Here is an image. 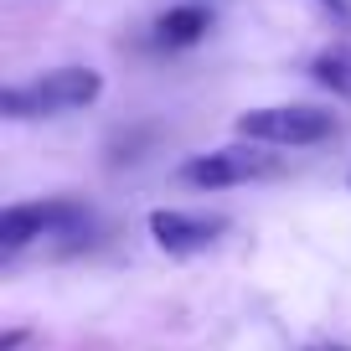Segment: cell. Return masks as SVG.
<instances>
[{"mask_svg": "<svg viewBox=\"0 0 351 351\" xmlns=\"http://www.w3.org/2000/svg\"><path fill=\"white\" fill-rule=\"evenodd\" d=\"M99 93H104L99 67H57V73H42L26 88H5V93H0V114H5V119H32V114L88 109Z\"/></svg>", "mask_w": 351, "mask_h": 351, "instance_id": "6da1fadb", "label": "cell"}, {"mask_svg": "<svg viewBox=\"0 0 351 351\" xmlns=\"http://www.w3.org/2000/svg\"><path fill=\"white\" fill-rule=\"evenodd\" d=\"M232 130L253 145H320L336 119L326 109H310V104H285V109H248L238 114Z\"/></svg>", "mask_w": 351, "mask_h": 351, "instance_id": "7a4b0ae2", "label": "cell"}, {"mask_svg": "<svg viewBox=\"0 0 351 351\" xmlns=\"http://www.w3.org/2000/svg\"><path fill=\"white\" fill-rule=\"evenodd\" d=\"M279 160L274 155H263V145H228V150H207V155H191L181 165V181L186 186H243V181H263V176H274Z\"/></svg>", "mask_w": 351, "mask_h": 351, "instance_id": "3957f363", "label": "cell"}, {"mask_svg": "<svg viewBox=\"0 0 351 351\" xmlns=\"http://www.w3.org/2000/svg\"><path fill=\"white\" fill-rule=\"evenodd\" d=\"M222 228H228L222 217H197V212H176V207L150 212V238L165 253H202V248L217 243Z\"/></svg>", "mask_w": 351, "mask_h": 351, "instance_id": "277c9868", "label": "cell"}, {"mask_svg": "<svg viewBox=\"0 0 351 351\" xmlns=\"http://www.w3.org/2000/svg\"><path fill=\"white\" fill-rule=\"evenodd\" d=\"M77 222V207L67 202H42V207H5L0 212V248H26L32 238L42 232H57V228H73Z\"/></svg>", "mask_w": 351, "mask_h": 351, "instance_id": "5b68a950", "label": "cell"}, {"mask_svg": "<svg viewBox=\"0 0 351 351\" xmlns=\"http://www.w3.org/2000/svg\"><path fill=\"white\" fill-rule=\"evenodd\" d=\"M212 16L202 11V5H176V11L160 16V26H155V36H160V47H197L202 36H207Z\"/></svg>", "mask_w": 351, "mask_h": 351, "instance_id": "8992f818", "label": "cell"}, {"mask_svg": "<svg viewBox=\"0 0 351 351\" xmlns=\"http://www.w3.org/2000/svg\"><path fill=\"white\" fill-rule=\"evenodd\" d=\"M310 77L320 88H330L336 99H351V47H326V52L310 62Z\"/></svg>", "mask_w": 351, "mask_h": 351, "instance_id": "52a82bcc", "label": "cell"}, {"mask_svg": "<svg viewBox=\"0 0 351 351\" xmlns=\"http://www.w3.org/2000/svg\"><path fill=\"white\" fill-rule=\"evenodd\" d=\"M21 341H26L21 330H11V336H0V351H16V346H21Z\"/></svg>", "mask_w": 351, "mask_h": 351, "instance_id": "ba28073f", "label": "cell"}, {"mask_svg": "<svg viewBox=\"0 0 351 351\" xmlns=\"http://www.w3.org/2000/svg\"><path fill=\"white\" fill-rule=\"evenodd\" d=\"M320 5H330L336 16H346V0H320Z\"/></svg>", "mask_w": 351, "mask_h": 351, "instance_id": "9c48e42d", "label": "cell"}]
</instances>
